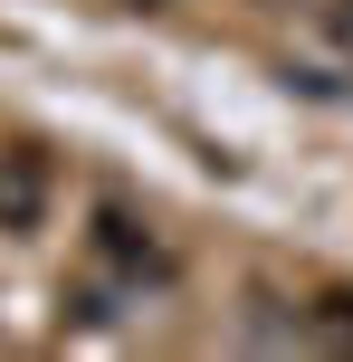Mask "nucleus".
I'll return each instance as SVG.
<instances>
[{
  "mask_svg": "<svg viewBox=\"0 0 353 362\" xmlns=\"http://www.w3.org/2000/svg\"><path fill=\"white\" fill-rule=\"evenodd\" d=\"M38 219H48V153L38 144H10L0 153V229H38Z\"/></svg>",
  "mask_w": 353,
  "mask_h": 362,
  "instance_id": "f257e3e1",
  "label": "nucleus"
},
{
  "mask_svg": "<svg viewBox=\"0 0 353 362\" xmlns=\"http://www.w3.org/2000/svg\"><path fill=\"white\" fill-rule=\"evenodd\" d=\"M96 248H105V267H125V276H163V248H153V229L134 210H96Z\"/></svg>",
  "mask_w": 353,
  "mask_h": 362,
  "instance_id": "f03ea898",
  "label": "nucleus"
},
{
  "mask_svg": "<svg viewBox=\"0 0 353 362\" xmlns=\"http://www.w3.org/2000/svg\"><path fill=\"white\" fill-rule=\"evenodd\" d=\"M296 334H306L316 353H353V286H325L316 305L296 315Z\"/></svg>",
  "mask_w": 353,
  "mask_h": 362,
  "instance_id": "7ed1b4c3",
  "label": "nucleus"
},
{
  "mask_svg": "<svg viewBox=\"0 0 353 362\" xmlns=\"http://www.w3.org/2000/svg\"><path fill=\"white\" fill-rule=\"evenodd\" d=\"M335 48L353 57V0H344V10H335Z\"/></svg>",
  "mask_w": 353,
  "mask_h": 362,
  "instance_id": "20e7f679",
  "label": "nucleus"
},
{
  "mask_svg": "<svg viewBox=\"0 0 353 362\" xmlns=\"http://www.w3.org/2000/svg\"><path fill=\"white\" fill-rule=\"evenodd\" d=\"M134 10H163V0H134Z\"/></svg>",
  "mask_w": 353,
  "mask_h": 362,
  "instance_id": "39448f33",
  "label": "nucleus"
}]
</instances>
